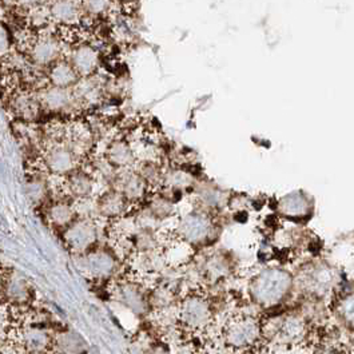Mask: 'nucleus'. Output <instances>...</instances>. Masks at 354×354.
<instances>
[{"instance_id": "dca6fc26", "label": "nucleus", "mask_w": 354, "mask_h": 354, "mask_svg": "<svg viewBox=\"0 0 354 354\" xmlns=\"http://www.w3.org/2000/svg\"><path fill=\"white\" fill-rule=\"evenodd\" d=\"M95 178L84 170H75L68 177L63 180V192L66 198H70L71 201H82V199H90L94 196L95 192Z\"/></svg>"}, {"instance_id": "bb28decb", "label": "nucleus", "mask_w": 354, "mask_h": 354, "mask_svg": "<svg viewBox=\"0 0 354 354\" xmlns=\"http://www.w3.org/2000/svg\"><path fill=\"white\" fill-rule=\"evenodd\" d=\"M201 276L212 282H216L229 273V261L223 256H210L199 269Z\"/></svg>"}, {"instance_id": "39448f33", "label": "nucleus", "mask_w": 354, "mask_h": 354, "mask_svg": "<svg viewBox=\"0 0 354 354\" xmlns=\"http://www.w3.org/2000/svg\"><path fill=\"white\" fill-rule=\"evenodd\" d=\"M35 301L31 282L17 270H6L0 279V302L8 312L27 315Z\"/></svg>"}, {"instance_id": "473e14b6", "label": "nucleus", "mask_w": 354, "mask_h": 354, "mask_svg": "<svg viewBox=\"0 0 354 354\" xmlns=\"http://www.w3.org/2000/svg\"><path fill=\"white\" fill-rule=\"evenodd\" d=\"M48 1L51 0H17V6L21 10H31L39 6H46V3Z\"/></svg>"}, {"instance_id": "f3484780", "label": "nucleus", "mask_w": 354, "mask_h": 354, "mask_svg": "<svg viewBox=\"0 0 354 354\" xmlns=\"http://www.w3.org/2000/svg\"><path fill=\"white\" fill-rule=\"evenodd\" d=\"M104 159L117 171L134 169L137 163V154L133 146L126 139L117 138L110 142L106 149Z\"/></svg>"}, {"instance_id": "0eeeda50", "label": "nucleus", "mask_w": 354, "mask_h": 354, "mask_svg": "<svg viewBox=\"0 0 354 354\" xmlns=\"http://www.w3.org/2000/svg\"><path fill=\"white\" fill-rule=\"evenodd\" d=\"M77 257L80 270L94 281H114L118 276L120 257L114 249L97 246Z\"/></svg>"}, {"instance_id": "5701e85b", "label": "nucleus", "mask_w": 354, "mask_h": 354, "mask_svg": "<svg viewBox=\"0 0 354 354\" xmlns=\"http://www.w3.org/2000/svg\"><path fill=\"white\" fill-rule=\"evenodd\" d=\"M48 83L54 87L73 88L80 77L68 60H57L48 67Z\"/></svg>"}, {"instance_id": "4be33fe9", "label": "nucleus", "mask_w": 354, "mask_h": 354, "mask_svg": "<svg viewBox=\"0 0 354 354\" xmlns=\"http://www.w3.org/2000/svg\"><path fill=\"white\" fill-rule=\"evenodd\" d=\"M51 19L60 26H75L82 20V6L77 0H51L50 1Z\"/></svg>"}, {"instance_id": "4468645a", "label": "nucleus", "mask_w": 354, "mask_h": 354, "mask_svg": "<svg viewBox=\"0 0 354 354\" xmlns=\"http://www.w3.org/2000/svg\"><path fill=\"white\" fill-rule=\"evenodd\" d=\"M113 183V189H117L119 193H122V196L129 201L131 206L142 202L150 189L145 179L137 173V170L133 169L118 171Z\"/></svg>"}, {"instance_id": "a211bd4d", "label": "nucleus", "mask_w": 354, "mask_h": 354, "mask_svg": "<svg viewBox=\"0 0 354 354\" xmlns=\"http://www.w3.org/2000/svg\"><path fill=\"white\" fill-rule=\"evenodd\" d=\"M313 212L312 201L302 192H295L279 199L278 213L279 216L290 221H302L309 218Z\"/></svg>"}, {"instance_id": "393cba45", "label": "nucleus", "mask_w": 354, "mask_h": 354, "mask_svg": "<svg viewBox=\"0 0 354 354\" xmlns=\"http://www.w3.org/2000/svg\"><path fill=\"white\" fill-rule=\"evenodd\" d=\"M26 194L34 205H43L50 197V183L43 174H32L26 182Z\"/></svg>"}, {"instance_id": "c85d7f7f", "label": "nucleus", "mask_w": 354, "mask_h": 354, "mask_svg": "<svg viewBox=\"0 0 354 354\" xmlns=\"http://www.w3.org/2000/svg\"><path fill=\"white\" fill-rule=\"evenodd\" d=\"M80 6L84 14L95 18L104 17L113 6V0H80Z\"/></svg>"}, {"instance_id": "6e6552de", "label": "nucleus", "mask_w": 354, "mask_h": 354, "mask_svg": "<svg viewBox=\"0 0 354 354\" xmlns=\"http://www.w3.org/2000/svg\"><path fill=\"white\" fill-rule=\"evenodd\" d=\"M54 338L55 335L46 324L31 321V324H21L15 329L12 341L19 346L21 353L54 354Z\"/></svg>"}, {"instance_id": "ddd939ff", "label": "nucleus", "mask_w": 354, "mask_h": 354, "mask_svg": "<svg viewBox=\"0 0 354 354\" xmlns=\"http://www.w3.org/2000/svg\"><path fill=\"white\" fill-rule=\"evenodd\" d=\"M97 219L113 223L130 213V203L117 189H109L97 199Z\"/></svg>"}, {"instance_id": "6ab92c4d", "label": "nucleus", "mask_w": 354, "mask_h": 354, "mask_svg": "<svg viewBox=\"0 0 354 354\" xmlns=\"http://www.w3.org/2000/svg\"><path fill=\"white\" fill-rule=\"evenodd\" d=\"M77 99L74 97L73 88H60L54 86H47L41 88L38 95V103L40 107L51 111L62 113L74 106Z\"/></svg>"}, {"instance_id": "1a4fd4ad", "label": "nucleus", "mask_w": 354, "mask_h": 354, "mask_svg": "<svg viewBox=\"0 0 354 354\" xmlns=\"http://www.w3.org/2000/svg\"><path fill=\"white\" fill-rule=\"evenodd\" d=\"M98 219L78 216L68 227L63 230L66 246L75 254H84L97 248L99 239Z\"/></svg>"}, {"instance_id": "cd10ccee", "label": "nucleus", "mask_w": 354, "mask_h": 354, "mask_svg": "<svg viewBox=\"0 0 354 354\" xmlns=\"http://www.w3.org/2000/svg\"><path fill=\"white\" fill-rule=\"evenodd\" d=\"M146 207L149 209V212L154 216L158 222L170 218L176 212L173 199H170L165 194H157V196L150 198Z\"/></svg>"}, {"instance_id": "aec40b11", "label": "nucleus", "mask_w": 354, "mask_h": 354, "mask_svg": "<svg viewBox=\"0 0 354 354\" xmlns=\"http://www.w3.org/2000/svg\"><path fill=\"white\" fill-rule=\"evenodd\" d=\"M80 78H90L95 74L99 66V53L91 44L79 43L68 60Z\"/></svg>"}, {"instance_id": "9b49d317", "label": "nucleus", "mask_w": 354, "mask_h": 354, "mask_svg": "<svg viewBox=\"0 0 354 354\" xmlns=\"http://www.w3.org/2000/svg\"><path fill=\"white\" fill-rule=\"evenodd\" d=\"M80 158L75 151L64 143H54L43 157L44 169L54 177L66 178L78 170Z\"/></svg>"}, {"instance_id": "f8f14e48", "label": "nucleus", "mask_w": 354, "mask_h": 354, "mask_svg": "<svg viewBox=\"0 0 354 354\" xmlns=\"http://www.w3.org/2000/svg\"><path fill=\"white\" fill-rule=\"evenodd\" d=\"M309 321L299 313H288L282 315L277 324L274 337L279 345L297 346L305 342L309 335Z\"/></svg>"}, {"instance_id": "9d476101", "label": "nucleus", "mask_w": 354, "mask_h": 354, "mask_svg": "<svg viewBox=\"0 0 354 354\" xmlns=\"http://www.w3.org/2000/svg\"><path fill=\"white\" fill-rule=\"evenodd\" d=\"M295 282H299L301 288L306 293L315 297H324L335 289L337 272L333 266L324 261L312 262L302 270L298 281L295 279Z\"/></svg>"}, {"instance_id": "2f4dec72", "label": "nucleus", "mask_w": 354, "mask_h": 354, "mask_svg": "<svg viewBox=\"0 0 354 354\" xmlns=\"http://www.w3.org/2000/svg\"><path fill=\"white\" fill-rule=\"evenodd\" d=\"M146 354H171L170 349L166 344L162 342H153L147 346L146 349Z\"/></svg>"}, {"instance_id": "7ed1b4c3", "label": "nucleus", "mask_w": 354, "mask_h": 354, "mask_svg": "<svg viewBox=\"0 0 354 354\" xmlns=\"http://www.w3.org/2000/svg\"><path fill=\"white\" fill-rule=\"evenodd\" d=\"M214 305L203 292H187L178 301V326L189 333H202L214 322Z\"/></svg>"}, {"instance_id": "b1692460", "label": "nucleus", "mask_w": 354, "mask_h": 354, "mask_svg": "<svg viewBox=\"0 0 354 354\" xmlns=\"http://www.w3.org/2000/svg\"><path fill=\"white\" fill-rule=\"evenodd\" d=\"M54 349L58 354H86L87 345L82 335L67 329L55 335Z\"/></svg>"}, {"instance_id": "f03ea898", "label": "nucleus", "mask_w": 354, "mask_h": 354, "mask_svg": "<svg viewBox=\"0 0 354 354\" xmlns=\"http://www.w3.org/2000/svg\"><path fill=\"white\" fill-rule=\"evenodd\" d=\"M263 337V324L256 315H236L222 329L223 345L227 351L236 354H248L256 351Z\"/></svg>"}, {"instance_id": "423d86ee", "label": "nucleus", "mask_w": 354, "mask_h": 354, "mask_svg": "<svg viewBox=\"0 0 354 354\" xmlns=\"http://www.w3.org/2000/svg\"><path fill=\"white\" fill-rule=\"evenodd\" d=\"M114 281L111 295L117 304L139 317L151 312L149 289L143 281L133 274L126 278H115Z\"/></svg>"}, {"instance_id": "412c9836", "label": "nucleus", "mask_w": 354, "mask_h": 354, "mask_svg": "<svg viewBox=\"0 0 354 354\" xmlns=\"http://www.w3.org/2000/svg\"><path fill=\"white\" fill-rule=\"evenodd\" d=\"M46 218L51 226H54L55 229L64 230L78 218L74 201H71L70 198H63L53 202L47 207Z\"/></svg>"}, {"instance_id": "a878e982", "label": "nucleus", "mask_w": 354, "mask_h": 354, "mask_svg": "<svg viewBox=\"0 0 354 354\" xmlns=\"http://www.w3.org/2000/svg\"><path fill=\"white\" fill-rule=\"evenodd\" d=\"M335 313L338 322L354 335V292H349L337 299Z\"/></svg>"}, {"instance_id": "f257e3e1", "label": "nucleus", "mask_w": 354, "mask_h": 354, "mask_svg": "<svg viewBox=\"0 0 354 354\" xmlns=\"http://www.w3.org/2000/svg\"><path fill=\"white\" fill-rule=\"evenodd\" d=\"M295 277L279 266H269L250 278L248 293L250 301L261 309H273L286 302L293 293Z\"/></svg>"}, {"instance_id": "2eb2a0df", "label": "nucleus", "mask_w": 354, "mask_h": 354, "mask_svg": "<svg viewBox=\"0 0 354 354\" xmlns=\"http://www.w3.org/2000/svg\"><path fill=\"white\" fill-rule=\"evenodd\" d=\"M27 51L34 64L50 67L53 63L59 60L62 46L57 38L50 35H41L32 40Z\"/></svg>"}, {"instance_id": "72a5a7b5", "label": "nucleus", "mask_w": 354, "mask_h": 354, "mask_svg": "<svg viewBox=\"0 0 354 354\" xmlns=\"http://www.w3.org/2000/svg\"><path fill=\"white\" fill-rule=\"evenodd\" d=\"M120 1L123 6H127V4H133V3H136L137 0H118Z\"/></svg>"}, {"instance_id": "c756f323", "label": "nucleus", "mask_w": 354, "mask_h": 354, "mask_svg": "<svg viewBox=\"0 0 354 354\" xmlns=\"http://www.w3.org/2000/svg\"><path fill=\"white\" fill-rule=\"evenodd\" d=\"M12 34L8 30V27H6L3 23H0V58L7 57L11 51V46H12Z\"/></svg>"}, {"instance_id": "20e7f679", "label": "nucleus", "mask_w": 354, "mask_h": 354, "mask_svg": "<svg viewBox=\"0 0 354 354\" xmlns=\"http://www.w3.org/2000/svg\"><path fill=\"white\" fill-rule=\"evenodd\" d=\"M216 229L213 216L203 210H196L179 219L176 236L192 249H202L216 241Z\"/></svg>"}, {"instance_id": "7c9ffc66", "label": "nucleus", "mask_w": 354, "mask_h": 354, "mask_svg": "<svg viewBox=\"0 0 354 354\" xmlns=\"http://www.w3.org/2000/svg\"><path fill=\"white\" fill-rule=\"evenodd\" d=\"M315 354H346V349L338 342H324L321 344Z\"/></svg>"}]
</instances>
